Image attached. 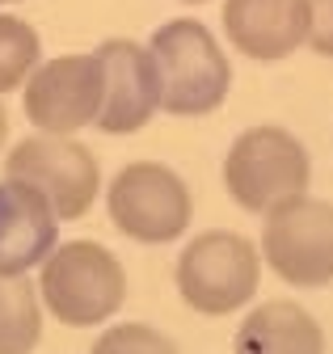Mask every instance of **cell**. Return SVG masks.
<instances>
[{"label": "cell", "instance_id": "1", "mask_svg": "<svg viewBox=\"0 0 333 354\" xmlns=\"http://www.w3.org/2000/svg\"><path fill=\"white\" fill-rule=\"evenodd\" d=\"M148 51L160 68V110L173 118H202L224 106L232 88V64L216 34L194 17H173L152 30Z\"/></svg>", "mask_w": 333, "mask_h": 354}, {"label": "cell", "instance_id": "2", "mask_svg": "<svg viewBox=\"0 0 333 354\" xmlns=\"http://www.w3.org/2000/svg\"><path fill=\"white\" fill-rule=\"evenodd\" d=\"M38 299L59 325L97 329L127 299V270L106 245L68 241L47 253L43 279H38Z\"/></svg>", "mask_w": 333, "mask_h": 354}, {"label": "cell", "instance_id": "3", "mask_svg": "<svg viewBox=\"0 0 333 354\" xmlns=\"http://www.w3.org/2000/svg\"><path fill=\"white\" fill-rule=\"evenodd\" d=\"M312 160L308 148L283 127H249L224 156V186L240 211L266 215L278 203L308 194Z\"/></svg>", "mask_w": 333, "mask_h": 354}, {"label": "cell", "instance_id": "4", "mask_svg": "<svg viewBox=\"0 0 333 354\" xmlns=\"http://www.w3.org/2000/svg\"><path fill=\"white\" fill-rule=\"evenodd\" d=\"M178 295L202 317H228L258 295L262 253L240 232L216 228L194 236L178 257Z\"/></svg>", "mask_w": 333, "mask_h": 354}, {"label": "cell", "instance_id": "5", "mask_svg": "<svg viewBox=\"0 0 333 354\" xmlns=\"http://www.w3.org/2000/svg\"><path fill=\"white\" fill-rule=\"evenodd\" d=\"M106 211L122 236H131L140 245H169L190 228L194 198H190V186L182 182V173H173L169 165L135 160L110 177Z\"/></svg>", "mask_w": 333, "mask_h": 354}, {"label": "cell", "instance_id": "6", "mask_svg": "<svg viewBox=\"0 0 333 354\" xmlns=\"http://www.w3.org/2000/svg\"><path fill=\"white\" fill-rule=\"evenodd\" d=\"M262 261L291 287H329L333 283V203L296 194L266 211Z\"/></svg>", "mask_w": 333, "mask_h": 354}, {"label": "cell", "instance_id": "7", "mask_svg": "<svg viewBox=\"0 0 333 354\" xmlns=\"http://www.w3.org/2000/svg\"><path fill=\"white\" fill-rule=\"evenodd\" d=\"M5 177H17V182L34 186L59 219L89 215V207L102 194L97 156L76 136H43L38 131V136L21 140L5 160Z\"/></svg>", "mask_w": 333, "mask_h": 354}, {"label": "cell", "instance_id": "8", "mask_svg": "<svg viewBox=\"0 0 333 354\" xmlns=\"http://www.w3.org/2000/svg\"><path fill=\"white\" fill-rule=\"evenodd\" d=\"M21 110L34 131L43 136H76L102 110V59L89 55H59L30 72L21 84Z\"/></svg>", "mask_w": 333, "mask_h": 354}, {"label": "cell", "instance_id": "9", "mask_svg": "<svg viewBox=\"0 0 333 354\" xmlns=\"http://www.w3.org/2000/svg\"><path fill=\"white\" fill-rule=\"evenodd\" d=\"M93 55L102 59L97 131H106V136H135L160 110V68L152 51L131 38H106Z\"/></svg>", "mask_w": 333, "mask_h": 354}, {"label": "cell", "instance_id": "10", "mask_svg": "<svg viewBox=\"0 0 333 354\" xmlns=\"http://www.w3.org/2000/svg\"><path fill=\"white\" fill-rule=\"evenodd\" d=\"M224 34L254 64H278L308 42V0H224Z\"/></svg>", "mask_w": 333, "mask_h": 354}, {"label": "cell", "instance_id": "11", "mask_svg": "<svg viewBox=\"0 0 333 354\" xmlns=\"http://www.w3.org/2000/svg\"><path fill=\"white\" fill-rule=\"evenodd\" d=\"M59 245V215L34 186L0 182V274H30Z\"/></svg>", "mask_w": 333, "mask_h": 354}, {"label": "cell", "instance_id": "12", "mask_svg": "<svg viewBox=\"0 0 333 354\" xmlns=\"http://www.w3.org/2000/svg\"><path fill=\"white\" fill-rule=\"evenodd\" d=\"M232 354H325V333L308 308L274 299V304H258L240 321Z\"/></svg>", "mask_w": 333, "mask_h": 354}, {"label": "cell", "instance_id": "13", "mask_svg": "<svg viewBox=\"0 0 333 354\" xmlns=\"http://www.w3.org/2000/svg\"><path fill=\"white\" fill-rule=\"evenodd\" d=\"M43 342V299L26 274H0V354H34Z\"/></svg>", "mask_w": 333, "mask_h": 354}, {"label": "cell", "instance_id": "14", "mask_svg": "<svg viewBox=\"0 0 333 354\" xmlns=\"http://www.w3.org/2000/svg\"><path fill=\"white\" fill-rule=\"evenodd\" d=\"M43 64V38L26 17L0 13V93H13Z\"/></svg>", "mask_w": 333, "mask_h": 354}, {"label": "cell", "instance_id": "15", "mask_svg": "<svg viewBox=\"0 0 333 354\" xmlns=\"http://www.w3.org/2000/svg\"><path fill=\"white\" fill-rule=\"evenodd\" d=\"M89 354H178L173 337L160 333L156 325H140V321H122V325H110Z\"/></svg>", "mask_w": 333, "mask_h": 354}, {"label": "cell", "instance_id": "16", "mask_svg": "<svg viewBox=\"0 0 333 354\" xmlns=\"http://www.w3.org/2000/svg\"><path fill=\"white\" fill-rule=\"evenodd\" d=\"M308 47L333 59V0H308Z\"/></svg>", "mask_w": 333, "mask_h": 354}, {"label": "cell", "instance_id": "17", "mask_svg": "<svg viewBox=\"0 0 333 354\" xmlns=\"http://www.w3.org/2000/svg\"><path fill=\"white\" fill-rule=\"evenodd\" d=\"M5 136H9V114H5V106H0V148H5Z\"/></svg>", "mask_w": 333, "mask_h": 354}, {"label": "cell", "instance_id": "18", "mask_svg": "<svg viewBox=\"0 0 333 354\" xmlns=\"http://www.w3.org/2000/svg\"><path fill=\"white\" fill-rule=\"evenodd\" d=\"M182 5H202V0H182Z\"/></svg>", "mask_w": 333, "mask_h": 354}, {"label": "cell", "instance_id": "19", "mask_svg": "<svg viewBox=\"0 0 333 354\" xmlns=\"http://www.w3.org/2000/svg\"><path fill=\"white\" fill-rule=\"evenodd\" d=\"M0 5H9V0H0Z\"/></svg>", "mask_w": 333, "mask_h": 354}]
</instances>
